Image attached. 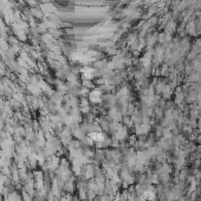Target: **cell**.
<instances>
[{
    "label": "cell",
    "instance_id": "cell-1",
    "mask_svg": "<svg viewBox=\"0 0 201 201\" xmlns=\"http://www.w3.org/2000/svg\"><path fill=\"white\" fill-rule=\"evenodd\" d=\"M90 138H91V141H95V142L99 143V142H103L105 140V136L101 131H92L90 134Z\"/></svg>",
    "mask_w": 201,
    "mask_h": 201
},
{
    "label": "cell",
    "instance_id": "cell-2",
    "mask_svg": "<svg viewBox=\"0 0 201 201\" xmlns=\"http://www.w3.org/2000/svg\"><path fill=\"white\" fill-rule=\"evenodd\" d=\"M143 201H155L156 200V195L153 190H146L143 193V196H142Z\"/></svg>",
    "mask_w": 201,
    "mask_h": 201
},
{
    "label": "cell",
    "instance_id": "cell-3",
    "mask_svg": "<svg viewBox=\"0 0 201 201\" xmlns=\"http://www.w3.org/2000/svg\"><path fill=\"white\" fill-rule=\"evenodd\" d=\"M140 155H142V156H145V154H143V153H141ZM140 160H141V161H143V160H145V157H140Z\"/></svg>",
    "mask_w": 201,
    "mask_h": 201
}]
</instances>
